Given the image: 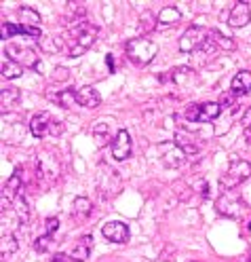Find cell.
<instances>
[{"label": "cell", "instance_id": "6da1fadb", "mask_svg": "<svg viewBox=\"0 0 251 262\" xmlns=\"http://www.w3.org/2000/svg\"><path fill=\"white\" fill-rule=\"evenodd\" d=\"M125 51H127V57L135 66H146L158 55V47L150 38L140 36V38H131L125 45Z\"/></svg>", "mask_w": 251, "mask_h": 262}, {"label": "cell", "instance_id": "7a4b0ae2", "mask_svg": "<svg viewBox=\"0 0 251 262\" xmlns=\"http://www.w3.org/2000/svg\"><path fill=\"white\" fill-rule=\"evenodd\" d=\"M95 36H97V26H91L89 21H82L74 30V36L70 38L68 57H80L85 51H89L95 42Z\"/></svg>", "mask_w": 251, "mask_h": 262}, {"label": "cell", "instance_id": "3957f363", "mask_svg": "<svg viewBox=\"0 0 251 262\" xmlns=\"http://www.w3.org/2000/svg\"><path fill=\"white\" fill-rule=\"evenodd\" d=\"M249 178H251V163H247L243 159H232L228 171L220 178V186H222V190H234L243 182H247Z\"/></svg>", "mask_w": 251, "mask_h": 262}, {"label": "cell", "instance_id": "277c9868", "mask_svg": "<svg viewBox=\"0 0 251 262\" xmlns=\"http://www.w3.org/2000/svg\"><path fill=\"white\" fill-rule=\"evenodd\" d=\"M30 131L34 138H47V136H59L63 131V123L53 119L51 112H38L30 121Z\"/></svg>", "mask_w": 251, "mask_h": 262}, {"label": "cell", "instance_id": "5b68a950", "mask_svg": "<svg viewBox=\"0 0 251 262\" xmlns=\"http://www.w3.org/2000/svg\"><path fill=\"white\" fill-rule=\"evenodd\" d=\"M215 209H217V214L237 220V218L243 216L245 203L234 190H222V194L217 196V201H215Z\"/></svg>", "mask_w": 251, "mask_h": 262}, {"label": "cell", "instance_id": "8992f818", "mask_svg": "<svg viewBox=\"0 0 251 262\" xmlns=\"http://www.w3.org/2000/svg\"><path fill=\"white\" fill-rule=\"evenodd\" d=\"M222 114V106L217 102H205V104H190L186 108V119L190 123H211Z\"/></svg>", "mask_w": 251, "mask_h": 262}, {"label": "cell", "instance_id": "52a82bcc", "mask_svg": "<svg viewBox=\"0 0 251 262\" xmlns=\"http://www.w3.org/2000/svg\"><path fill=\"white\" fill-rule=\"evenodd\" d=\"M209 40V30L200 26H190L179 38V51L181 53H194L200 51V47Z\"/></svg>", "mask_w": 251, "mask_h": 262}, {"label": "cell", "instance_id": "ba28073f", "mask_svg": "<svg viewBox=\"0 0 251 262\" xmlns=\"http://www.w3.org/2000/svg\"><path fill=\"white\" fill-rule=\"evenodd\" d=\"M7 55L9 59L13 61H17L19 66H24V68H32V70H36L38 66H40V59H38V53L34 51V49H30V47H19V45H7Z\"/></svg>", "mask_w": 251, "mask_h": 262}, {"label": "cell", "instance_id": "9c48e42d", "mask_svg": "<svg viewBox=\"0 0 251 262\" xmlns=\"http://www.w3.org/2000/svg\"><path fill=\"white\" fill-rule=\"evenodd\" d=\"M158 152H161L163 163L167 167H179L188 159L186 152H184L175 142H163V144H158Z\"/></svg>", "mask_w": 251, "mask_h": 262}, {"label": "cell", "instance_id": "30bf717a", "mask_svg": "<svg viewBox=\"0 0 251 262\" xmlns=\"http://www.w3.org/2000/svg\"><path fill=\"white\" fill-rule=\"evenodd\" d=\"M131 150H133V144H131V136L127 129H119L116 131V138L112 142V157L116 161H125L131 157Z\"/></svg>", "mask_w": 251, "mask_h": 262}, {"label": "cell", "instance_id": "8fae6325", "mask_svg": "<svg viewBox=\"0 0 251 262\" xmlns=\"http://www.w3.org/2000/svg\"><path fill=\"white\" fill-rule=\"evenodd\" d=\"M102 235H104L108 241H112V243H127V241H129V226H127L125 222L114 220V222L104 224Z\"/></svg>", "mask_w": 251, "mask_h": 262}, {"label": "cell", "instance_id": "7c38bea8", "mask_svg": "<svg viewBox=\"0 0 251 262\" xmlns=\"http://www.w3.org/2000/svg\"><path fill=\"white\" fill-rule=\"evenodd\" d=\"M251 21V7L249 3H237L228 15V26L230 28H243Z\"/></svg>", "mask_w": 251, "mask_h": 262}, {"label": "cell", "instance_id": "4fadbf2b", "mask_svg": "<svg viewBox=\"0 0 251 262\" xmlns=\"http://www.w3.org/2000/svg\"><path fill=\"white\" fill-rule=\"evenodd\" d=\"M76 102H78V106H82V108H89V110H93V108H97L99 104H102V95L97 93V89H93V87H80V89H76Z\"/></svg>", "mask_w": 251, "mask_h": 262}, {"label": "cell", "instance_id": "5bb4252c", "mask_svg": "<svg viewBox=\"0 0 251 262\" xmlns=\"http://www.w3.org/2000/svg\"><path fill=\"white\" fill-rule=\"evenodd\" d=\"M114 138H116V134L112 136V123H108V121H97V123L93 125V140H95L97 146H106V144L112 146Z\"/></svg>", "mask_w": 251, "mask_h": 262}, {"label": "cell", "instance_id": "9a60e30c", "mask_svg": "<svg viewBox=\"0 0 251 262\" xmlns=\"http://www.w3.org/2000/svg\"><path fill=\"white\" fill-rule=\"evenodd\" d=\"M91 248H93V237H91V235H82V237L78 239V243L72 248L70 258H72L74 262H85V260L89 258V254H91Z\"/></svg>", "mask_w": 251, "mask_h": 262}, {"label": "cell", "instance_id": "2e32d148", "mask_svg": "<svg viewBox=\"0 0 251 262\" xmlns=\"http://www.w3.org/2000/svg\"><path fill=\"white\" fill-rule=\"evenodd\" d=\"M230 91H234L237 95L249 93L251 91V72L249 70H241V72L234 74L232 83H230Z\"/></svg>", "mask_w": 251, "mask_h": 262}, {"label": "cell", "instance_id": "e0dca14e", "mask_svg": "<svg viewBox=\"0 0 251 262\" xmlns=\"http://www.w3.org/2000/svg\"><path fill=\"white\" fill-rule=\"evenodd\" d=\"M19 100H21V91L17 87H5L3 93H0V106H3V112L11 110L13 106H17Z\"/></svg>", "mask_w": 251, "mask_h": 262}, {"label": "cell", "instance_id": "ac0fdd59", "mask_svg": "<svg viewBox=\"0 0 251 262\" xmlns=\"http://www.w3.org/2000/svg\"><path fill=\"white\" fill-rule=\"evenodd\" d=\"M49 95V100L51 102H57L61 108H72L74 104H78L76 102V91H72V89H63V91H59V93H47Z\"/></svg>", "mask_w": 251, "mask_h": 262}, {"label": "cell", "instance_id": "d6986e66", "mask_svg": "<svg viewBox=\"0 0 251 262\" xmlns=\"http://www.w3.org/2000/svg\"><path fill=\"white\" fill-rule=\"evenodd\" d=\"M0 72H3V78H9V80H15L24 74V66H19L17 61L13 59H3V66H0Z\"/></svg>", "mask_w": 251, "mask_h": 262}, {"label": "cell", "instance_id": "ffe728a7", "mask_svg": "<svg viewBox=\"0 0 251 262\" xmlns=\"http://www.w3.org/2000/svg\"><path fill=\"white\" fill-rule=\"evenodd\" d=\"M156 17H158V24L161 26H175L181 19V15H179V11L175 7H163L158 11Z\"/></svg>", "mask_w": 251, "mask_h": 262}, {"label": "cell", "instance_id": "44dd1931", "mask_svg": "<svg viewBox=\"0 0 251 262\" xmlns=\"http://www.w3.org/2000/svg\"><path fill=\"white\" fill-rule=\"evenodd\" d=\"M19 250V241L13 233H3V243H0V254L3 258H9L11 254H15Z\"/></svg>", "mask_w": 251, "mask_h": 262}, {"label": "cell", "instance_id": "7402d4cb", "mask_svg": "<svg viewBox=\"0 0 251 262\" xmlns=\"http://www.w3.org/2000/svg\"><path fill=\"white\" fill-rule=\"evenodd\" d=\"M156 24H158V17L152 11H144L140 15V32L142 34H150V32L156 28Z\"/></svg>", "mask_w": 251, "mask_h": 262}, {"label": "cell", "instance_id": "603a6c76", "mask_svg": "<svg viewBox=\"0 0 251 262\" xmlns=\"http://www.w3.org/2000/svg\"><path fill=\"white\" fill-rule=\"evenodd\" d=\"M19 19L24 26H32V28H38L40 26V15L38 11L30 9V7H21L19 9Z\"/></svg>", "mask_w": 251, "mask_h": 262}, {"label": "cell", "instance_id": "cb8c5ba5", "mask_svg": "<svg viewBox=\"0 0 251 262\" xmlns=\"http://www.w3.org/2000/svg\"><path fill=\"white\" fill-rule=\"evenodd\" d=\"M72 209H74V214H76L78 218H89L91 211H93V205H91V201L87 199V196H76Z\"/></svg>", "mask_w": 251, "mask_h": 262}, {"label": "cell", "instance_id": "d4e9b609", "mask_svg": "<svg viewBox=\"0 0 251 262\" xmlns=\"http://www.w3.org/2000/svg\"><path fill=\"white\" fill-rule=\"evenodd\" d=\"M13 205H15V214H17V218L21 220V224H28V220H30V207H28V201H26L24 192H19V196L13 201Z\"/></svg>", "mask_w": 251, "mask_h": 262}, {"label": "cell", "instance_id": "484cf974", "mask_svg": "<svg viewBox=\"0 0 251 262\" xmlns=\"http://www.w3.org/2000/svg\"><path fill=\"white\" fill-rule=\"evenodd\" d=\"M192 68H188V66H179V68L171 70V80L175 85H184V83H188V80H192Z\"/></svg>", "mask_w": 251, "mask_h": 262}, {"label": "cell", "instance_id": "4316f807", "mask_svg": "<svg viewBox=\"0 0 251 262\" xmlns=\"http://www.w3.org/2000/svg\"><path fill=\"white\" fill-rule=\"evenodd\" d=\"M175 144L179 146V148L186 152V157H192V155H196L198 152V144H194L192 142V138H188V136H184V134H179L177 138H175Z\"/></svg>", "mask_w": 251, "mask_h": 262}, {"label": "cell", "instance_id": "83f0119b", "mask_svg": "<svg viewBox=\"0 0 251 262\" xmlns=\"http://www.w3.org/2000/svg\"><path fill=\"white\" fill-rule=\"evenodd\" d=\"M209 34L213 36V40H215V45H217V47L226 49V51H232V49H234V42H232L228 36H224L222 32H217V30H209Z\"/></svg>", "mask_w": 251, "mask_h": 262}, {"label": "cell", "instance_id": "f1b7e54d", "mask_svg": "<svg viewBox=\"0 0 251 262\" xmlns=\"http://www.w3.org/2000/svg\"><path fill=\"white\" fill-rule=\"evenodd\" d=\"M51 245H53V237L51 235H40V237L34 239V250L40 252V254L51 250Z\"/></svg>", "mask_w": 251, "mask_h": 262}, {"label": "cell", "instance_id": "f546056e", "mask_svg": "<svg viewBox=\"0 0 251 262\" xmlns=\"http://www.w3.org/2000/svg\"><path fill=\"white\" fill-rule=\"evenodd\" d=\"M222 106V110L224 108H232V106H237V93L234 91H226V93H222V97H220V102H217Z\"/></svg>", "mask_w": 251, "mask_h": 262}, {"label": "cell", "instance_id": "4dcf8cb0", "mask_svg": "<svg viewBox=\"0 0 251 262\" xmlns=\"http://www.w3.org/2000/svg\"><path fill=\"white\" fill-rule=\"evenodd\" d=\"M57 228H59V220L57 218H47L44 220V235H55L57 233Z\"/></svg>", "mask_w": 251, "mask_h": 262}, {"label": "cell", "instance_id": "1f68e13d", "mask_svg": "<svg viewBox=\"0 0 251 262\" xmlns=\"http://www.w3.org/2000/svg\"><path fill=\"white\" fill-rule=\"evenodd\" d=\"M68 76H70V74H68V70H65L63 66L55 68V74H53V78H55V80H68Z\"/></svg>", "mask_w": 251, "mask_h": 262}, {"label": "cell", "instance_id": "d6a6232c", "mask_svg": "<svg viewBox=\"0 0 251 262\" xmlns=\"http://www.w3.org/2000/svg\"><path fill=\"white\" fill-rule=\"evenodd\" d=\"M241 123H243V129H249L251 127V108L243 114V119H241Z\"/></svg>", "mask_w": 251, "mask_h": 262}, {"label": "cell", "instance_id": "836d02e7", "mask_svg": "<svg viewBox=\"0 0 251 262\" xmlns=\"http://www.w3.org/2000/svg\"><path fill=\"white\" fill-rule=\"evenodd\" d=\"M51 262H74L70 256H65V254H55L53 258H51Z\"/></svg>", "mask_w": 251, "mask_h": 262}, {"label": "cell", "instance_id": "e575fe53", "mask_svg": "<svg viewBox=\"0 0 251 262\" xmlns=\"http://www.w3.org/2000/svg\"><path fill=\"white\" fill-rule=\"evenodd\" d=\"M106 63H108V70L114 72V59H112V55H106Z\"/></svg>", "mask_w": 251, "mask_h": 262}, {"label": "cell", "instance_id": "d590c367", "mask_svg": "<svg viewBox=\"0 0 251 262\" xmlns=\"http://www.w3.org/2000/svg\"><path fill=\"white\" fill-rule=\"evenodd\" d=\"M245 136H247V138H249V142H251V127H249V129H245Z\"/></svg>", "mask_w": 251, "mask_h": 262}, {"label": "cell", "instance_id": "8d00e7d4", "mask_svg": "<svg viewBox=\"0 0 251 262\" xmlns=\"http://www.w3.org/2000/svg\"><path fill=\"white\" fill-rule=\"evenodd\" d=\"M247 228H249V231H251V220H249V224H247Z\"/></svg>", "mask_w": 251, "mask_h": 262}]
</instances>
